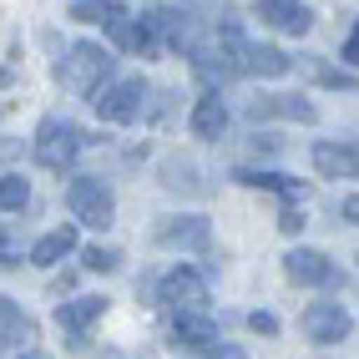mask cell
<instances>
[{
  "instance_id": "cell-1",
  "label": "cell",
  "mask_w": 359,
  "mask_h": 359,
  "mask_svg": "<svg viewBox=\"0 0 359 359\" xmlns=\"http://www.w3.org/2000/svg\"><path fill=\"white\" fill-rule=\"evenodd\" d=\"M107 76H111V51H102L97 41H76L66 61H56V81L66 91H81V97H91Z\"/></svg>"
},
{
  "instance_id": "cell-2",
  "label": "cell",
  "mask_w": 359,
  "mask_h": 359,
  "mask_svg": "<svg viewBox=\"0 0 359 359\" xmlns=\"http://www.w3.org/2000/svg\"><path fill=\"white\" fill-rule=\"evenodd\" d=\"M86 147H91L86 132H81L76 122H66V116H46V122L36 127V162L46 167V172H61V167H71Z\"/></svg>"
},
{
  "instance_id": "cell-3",
  "label": "cell",
  "mask_w": 359,
  "mask_h": 359,
  "mask_svg": "<svg viewBox=\"0 0 359 359\" xmlns=\"http://www.w3.org/2000/svg\"><path fill=\"white\" fill-rule=\"evenodd\" d=\"M66 208H71V218L86 223V228H111V218H116V198H111V187L102 177H71Z\"/></svg>"
},
{
  "instance_id": "cell-4",
  "label": "cell",
  "mask_w": 359,
  "mask_h": 359,
  "mask_svg": "<svg viewBox=\"0 0 359 359\" xmlns=\"http://www.w3.org/2000/svg\"><path fill=\"white\" fill-rule=\"evenodd\" d=\"M142 97H147V86H142L137 76H127V81H116V86H97V91H91V107H97L102 122L127 127V122L142 116Z\"/></svg>"
},
{
  "instance_id": "cell-5",
  "label": "cell",
  "mask_w": 359,
  "mask_h": 359,
  "mask_svg": "<svg viewBox=\"0 0 359 359\" xmlns=\"http://www.w3.org/2000/svg\"><path fill=\"white\" fill-rule=\"evenodd\" d=\"M233 51V66H238V76H289L294 71V61L278 51V46H258V41H238V46H228Z\"/></svg>"
},
{
  "instance_id": "cell-6",
  "label": "cell",
  "mask_w": 359,
  "mask_h": 359,
  "mask_svg": "<svg viewBox=\"0 0 359 359\" xmlns=\"http://www.w3.org/2000/svg\"><path fill=\"white\" fill-rule=\"evenodd\" d=\"M349 329H354V319L344 314V304H309L304 309V334L314 344H344Z\"/></svg>"
},
{
  "instance_id": "cell-7",
  "label": "cell",
  "mask_w": 359,
  "mask_h": 359,
  "mask_svg": "<svg viewBox=\"0 0 359 359\" xmlns=\"http://www.w3.org/2000/svg\"><path fill=\"white\" fill-rule=\"evenodd\" d=\"M283 273H289V283H304V289H329V283H339V269H334L319 248H294L283 258Z\"/></svg>"
},
{
  "instance_id": "cell-8",
  "label": "cell",
  "mask_w": 359,
  "mask_h": 359,
  "mask_svg": "<svg viewBox=\"0 0 359 359\" xmlns=\"http://www.w3.org/2000/svg\"><path fill=\"white\" fill-rule=\"evenodd\" d=\"M157 299L172 304V309H203V304H208V278L182 263V269H172V273L157 283Z\"/></svg>"
},
{
  "instance_id": "cell-9",
  "label": "cell",
  "mask_w": 359,
  "mask_h": 359,
  "mask_svg": "<svg viewBox=\"0 0 359 359\" xmlns=\"http://www.w3.org/2000/svg\"><path fill=\"white\" fill-rule=\"evenodd\" d=\"M157 243H162V248L203 253V248L212 243V228H208V218H198V212H187V218H162V223H157Z\"/></svg>"
},
{
  "instance_id": "cell-10",
  "label": "cell",
  "mask_w": 359,
  "mask_h": 359,
  "mask_svg": "<svg viewBox=\"0 0 359 359\" xmlns=\"http://www.w3.org/2000/svg\"><path fill=\"white\" fill-rule=\"evenodd\" d=\"M172 339H177V349H187V354H208L212 344H218V324H212L203 309H177Z\"/></svg>"
},
{
  "instance_id": "cell-11",
  "label": "cell",
  "mask_w": 359,
  "mask_h": 359,
  "mask_svg": "<svg viewBox=\"0 0 359 359\" xmlns=\"http://www.w3.org/2000/svg\"><path fill=\"white\" fill-rule=\"evenodd\" d=\"M314 172L319 177H334V182H344L359 172V147L354 142H314Z\"/></svg>"
},
{
  "instance_id": "cell-12",
  "label": "cell",
  "mask_w": 359,
  "mask_h": 359,
  "mask_svg": "<svg viewBox=\"0 0 359 359\" xmlns=\"http://www.w3.org/2000/svg\"><path fill=\"white\" fill-rule=\"evenodd\" d=\"M258 20L273 31H289V36H304L309 26H314V11L304 6V0H263L258 6Z\"/></svg>"
},
{
  "instance_id": "cell-13",
  "label": "cell",
  "mask_w": 359,
  "mask_h": 359,
  "mask_svg": "<svg viewBox=\"0 0 359 359\" xmlns=\"http://www.w3.org/2000/svg\"><path fill=\"white\" fill-rule=\"evenodd\" d=\"M102 314H107V299H71V304L56 309V324L71 334V349H81V334L97 324Z\"/></svg>"
},
{
  "instance_id": "cell-14",
  "label": "cell",
  "mask_w": 359,
  "mask_h": 359,
  "mask_svg": "<svg viewBox=\"0 0 359 359\" xmlns=\"http://www.w3.org/2000/svg\"><path fill=\"white\" fill-rule=\"evenodd\" d=\"M248 116L253 122H263V116H289V122H314L319 107L309 102V97H258L248 102Z\"/></svg>"
},
{
  "instance_id": "cell-15",
  "label": "cell",
  "mask_w": 359,
  "mask_h": 359,
  "mask_svg": "<svg viewBox=\"0 0 359 359\" xmlns=\"http://www.w3.org/2000/svg\"><path fill=\"white\" fill-rule=\"evenodd\" d=\"M187 127H193V137H203V142H212V137H223V127H228V107H223V97L218 91H208V97L193 107V116H187Z\"/></svg>"
},
{
  "instance_id": "cell-16",
  "label": "cell",
  "mask_w": 359,
  "mask_h": 359,
  "mask_svg": "<svg viewBox=\"0 0 359 359\" xmlns=\"http://www.w3.org/2000/svg\"><path fill=\"white\" fill-rule=\"evenodd\" d=\"M66 253H76V223H61L41 238V243L31 248V263H41V269H51V263H61Z\"/></svg>"
},
{
  "instance_id": "cell-17",
  "label": "cell",
  "mask_w": 359,
  "mask_h": 359,
  "mask_svg": "<svg viewBox=\"0 0 359 359\" xmlns=\"http://www.w3.org/2000/svg\"><path fill=\"white\" fill-rule=\"evenodd\" d=\"M233 182L263 187V193H283V198H299V193H304V182H299V177H289V172H258V167H238Z\"/></svg>"
},
{
  "instance_id": "cell-18",
  "label": "cell",
  "mask_w": 359,
  "mask_h": 359,
  "mask_svg": "<svg viewBox=\"0 0 359 359\" xmlns=\"http://www.w3.org/2000/svg\"><path fill=\"white\" fill-rule=\"evenodd\" d=\"M71 20H86V26H116V20H127V6H116V0H76V6H71Z\"/></svg>"
},
{
  "instance_id": "cell-19",
  "label": "cell",
  "mask_w": 359,
  "mask_h": 359,
  "mask_svg": "<svg viewBox=\"0 0 359 359\" xmlns=\"http://www.w3.org/2000/svg\"><path fill=\"white\" fill-rule=\"evenodd\" d=\"M162 187H172V193H203V182H198V167H193V162H182V157L162 162Z\"/></svg>"
},
{
  "instance_id": "cell-20",
  "label": "cell",
  "mask_w": 359,
  "mask_h": 359,
  "mask_svg": "<svg viewBox=\"0 0 359 359\" xmlns=\"http://www.w3.org/2000/svg\"><path fill=\"white\" fill-rule=\"evenodd\" d=\"M111 36L122 41L127 51H142V56H147L152 46H157V31L147 26V20H142V26H132V20H116V26H111Z\"/></svg>"
},
{
  "instance_id": "cell-21",
  "label": "cell",
  "mask_w": 359,
  "mask_h": 359,
  "mask_svg": "<svg viewBox=\"0 0 359 359\" xmlns=\"http://www.w3.org/2000/svg\"><path fill=\"white\" fill-rule=\"evenodd\" d=\"M26 203H31V182L20 172H6L0 177V212H20Z\"/></svg>"
},
{
  "instance_id": "cell-22",
  "label": "cell",
  "mask_w": 359,
  "mask_h": 359,
  "mask_svg": "<svg viewBox=\"0 0 359 359\" xmlns=\"http://www.w3.org/2000/svg\"><path fill=\"white\" fill-rule=\"evenodd\" d=\"M0 324H6V334L11 339H26V344H36V324L20 314V309L11 304V299H0Z\"/></svg>"
},
{
  "instance_id": "cell-23",
  "label": "cell",
  "mask_w": 359,
  "mask_h": 359,
  "mask_svg": "<svg viewBox=\"0 0 359 359\" xmlns=\"http://www.w3.org/2000/svg\"><path fill=\"white\" fill-rule=\"evenodd\" d=\"M81 263L91 273H111V269H122V253L116 248H102V243H91V248H81Z\"/></svg>"
},
{
  "instance_id": "cell-24",
  "label": "cell",
  "mask_w": 359,
  "mask_h": 359,
  "mask_svg": "<svg viewBox=\"0 0 359 359\" xmlns=\"http://www.w3.org/2000/svg\"><path fill=\"white\" fill-rule=\"evenodd\" d=\"M314 81H319V86H334V91H354V86H359L349 71H334V66H314Z\"/></svg>"
},
{
  "instance_id": "cell-25",
  "label": "cell",
  "mask_w": 359,
  "mask_h": 359,
  "mask_svg": "<svg viewBox=\"0 0 359 359\" xmlns=\"http://www.w3.org/2000/svg\"><path fill=\"white\" fill-rule=\"evenodd\" d=\"M253 152H283V137H273V132H253Z\"/></svg>"
},
{
  "instance_id": "cell-26",
  "label": "cell",
  "mask_w": 359,
  "mask_h": 359,
  "mask_svg": "<svg viewBox=\"0 0 359 359\" xmlns=\"http://www.w3.org/2000/svg\"><path fill=\"white\" fill-rule=\"evenodd\" d=\"M248 329L253 334H278V319L273 314H248Z\"/></svg>"
},
{
  "instance_id": "cell-27",
  "label": "cell",
  "mask_w": 359,
  "mask_h": 359,
  "mask_svg": "<svg viewBox=\"0 0 359 359\" xmlns=\"http://www.w3.org/2000/svg\"><path fill=\"white\" fill-rule=\"evenodd\" d=\"M278 228H283V233H299V228H304V212H299V208H283Z\"/></svg>"
},
{
  "instance_id": "cell-28",
  "label": "cell",
  "mask_w": 359,
  "mask_h": 359,
  "mask_svg": "<svg viewBox=\"0 0 359 359\" xmlns=\"http://www.w3.org/2000/svg\"><path fill=\"white\" fill-rule=\"evenodd\" d=\"M344 66H359V26H354L349 41H344Z\"/></svg>"
},
{
  "instance_id": "cell-29",
  "label": "cell",
  "mask_w": 359,
  "mask_h": 359,
  "mask_svg": "<svg viewBox=\"0 0 359 359\" xmlns=\"http://www.w3.org/2000/svg\"><path fill=\"white\" fill-rule=\"evenodd\" d=\"M212 359H248L238 344H212Z\"/></svg>"
},
{
  "instance_id": "cell-30",
  "label": "cell",
  "mask_w": 359,
  "mask_h": 359,
  "mask_svg": "<svg viewBox=\"0 0 359 359\" xmlns=\"http://www.w3.org/2000/svg\"><path fill=\"white\" fill-rule=\"evenodd\" d=\"M339 212H344V223H359V198H344Z\"/></svg>"
},
{
  "instance_id": "cell-31",
  "label": "cell",
  "mask_w": 359,
  "mask_h": 359,
  "mask_svg": "<svg viewBox=\"0 0 359 359\" xmlns=\"http://www.w3.org/2000/svg\"><path fill=\"white\" fill-rule=\"evenodd\" d=\"M20 359H46V354H41V349H26V354H20Z\"/></svg>"
}]
</instances>
